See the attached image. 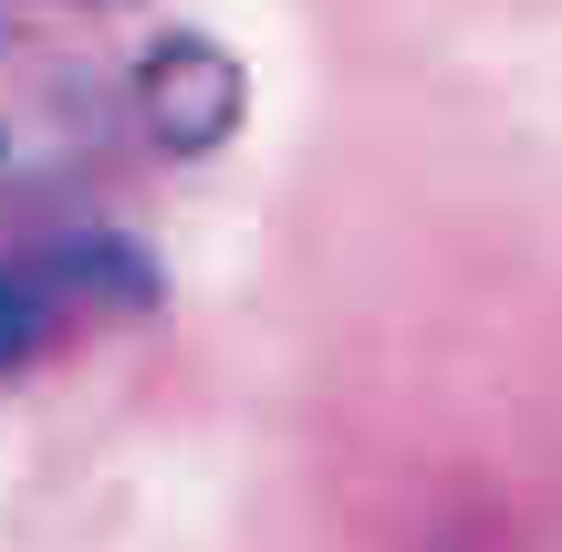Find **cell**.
Here are the masks:
<instances>
[{
  "label": "cell",
  "mask_w": 562,
  "mask_h": 552,
  "mask_svg": "<svg viewBox=\"0 0 562 552\" xmlns=\"http://www.w3.org/2000/svg\"><path fill=\"white\" fill-rule=\"evenodd\" d=\"M240 104V53L167 21V0H0V157L21 167H188L229 146Z\"/></svg>",
  "instance_id": "obj_1"
},
{
  "label": "cell",
  "mask_w": 562,
  "mask_h": 552,
  "mask_svg": "<svg viewBox=\"0 0 562 552\" xmlns=\"http://www.w3.org/2000/svg\"><path fill=\"white\" fill-rule=\"evenodd\" d=\"M146 292H157L146 240L104 209V178L0 157V375L136 313Z\"/></svg>",
  "instance_id": "obj_2"
},
{
  "label": "cell",
  "mask_w": 562,
  "mask_h": 552,
  "mask_svg": "<svg viewBox=\"0 0 562 552\" xmlns=\"http://www.w3.org/2000/svg\"><path fill=\"white\" fill-rule=\"evenodd\" d=\"M448 552H562V521H501V532H469Z\"/></svg>",
  "instance_id": "obj_3"
}]
</instances>
